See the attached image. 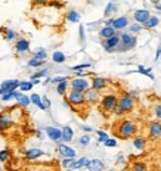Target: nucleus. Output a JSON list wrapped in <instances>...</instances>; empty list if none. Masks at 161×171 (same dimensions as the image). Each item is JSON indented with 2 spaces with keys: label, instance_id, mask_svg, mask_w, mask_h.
Returning <instances> with one entry per match:
<instances>
[{
  "label": "nucleus",
  "instance_id": "53",
  "mask_svg": "<svg viewBox=\"0 0 161 171\" xmlns=\"http://www.w3.org/2000/svg\"><path fill=\"white\" fill-rule=\"evenodd\" d=\"M121 161H124V156H123V155H120L118 156V162H121Z\"/></svg>",
  "mask_w": 161,
  "mask_h": 171
},
{
  "label": "nucleus",
  "instance_id": "56",
  "mask_svg": "<svg viewBox=\"0 0 161 171\" xmlns=\"http://www.w3.org/2000/svg\"><path fill=\"white\" fill-rule=\"evenodd\" d=\"M37 2H40V3H43V2H44V0H37Z\"/></svg>",
  "mask_w": 161,
  "mask_h": 171
},
{
  "label": "nucleus",
  "instance_id": "33",
  "mask_svg": "<svg viewBox=\"0 0 161 171\" xmlns=\"http://www.w3.org/2000/svg\"><path fill=\"white\" fill-rule=\"evenodd\" d=\"M43 64H44V60L37 59V58H33V59H30L27 62V65H28L30 68H39V67H42Z\"/></svg>",
  "mask_w": 161,
  "mask_h": 171
},
{
  "label": "nucleus",
  "instance_id": "3",
  "mask_svg": "<svg viewBox=\"0 0 161 171\" xmlns=\"http://www.w3.org/2000/svg\"><path fill=\"white\" fill-rule=\"evenodd\" d=\"M102 109L107 112H114V109L118 106V99H117V96H114V94H105L103 97H102Z\"/></svg>",
  "mask_w": 161,
  "mask_h": 171
},
{
  "label": "nucleus",
  "instance_id": "31",
  "mask_svg": "<svg viewBox=\"0 0 161 171\" xmlns=\"http://www.w3.org/2000/svg\"><path fill=\"white\" fill-rule=\"evenodd\" d=\"M127 28H129V33H132V34H137V33H140V31L144 30V25L137 22V24H130Z\"/></svg>",
  "mask_w": 161,
  "mask_h": 171
},
{
  "label": "nucleus",
  "instance_id": "51",
  "mask_svg": "<svg viewBox=\"0 0 161 171\" xmlns=\"http://www.w3.org/2000/svg\"><path fill=\"white\" fill-rule=\"evenodd\" d=\"M161 56V46H158V49H157V53H155V60H158Z\"/></svg>",
  "mask_w": 161,
  "mask_h": 171
},
{
  "label": "nucleus",
  "instance_id": "49",
  "mask_svg": "<svg viewBox=\"0 0 161 171\" xmlns=\"http://www.w3.org/2000/svg\"><path fill=\"white\" fill-rule=\"evenodd\" d=\"M114 114H115L117 117H120V115H123V114H124V111H123V109H121L120 106H117V108L114 109Z\"/></svg>",
  "mask_w": 161,
  "mask_h": 171
},
{
  "label": "nucleus",
  "instance_id": "1",
  "mask_svg": "<svg viewBox=\"0 0 161 171\" xmlns=\"http://www.w3.org/2000/svg\"><path fill=\"white\" fill-rule=\"evenodd\" d=\"M115 133H117V136L121 137V139H130V137H133L136 133H137V126H136L133 121L124 120L118 124Z\"/></svg>",
  "mask_w": 161,
  "mask_h": 171
},
{
  "label": "nucleus",
  "instance_id": "5",
  "mask_svg": "<svg viewBox=\"0 0 161 171\" xmlns=\"http://www.w3.org/2000/svg\"><path fill=\"white\" fill-rule=\"evenodd\" d=\"M118 106L124 111V114L126 112H132L133 108H135V99H133V96L132 94H123L118 99Z\"/></svg>",
  "mask_w": 161,
  "mask_h": 171
},
{
  "label": "nucleus",
  "instance_id": "47",
  "mask_svg": "<svg viewBox=\"0 0 161 171\" xmlns=\"http://www.w3.org/2000/svg\"><path fill=\"white\" fill-rule=\"evenodd\" d=\"M78 33H80V43H84L86 35H84V27L83 25L78 27Z\"/></svg>",
  "mask_w": 161,
  "mask_h": 171
},
{
  "label": "nucleus",
  "instance_id": "26",
  "mask_svg": "<svg viewBox=\"0 0 161 171\" xmlns=\"http://www.w3.org/2000/svg\"><path fill=\"white\" fill-rule=\"evenodd\" d=\"M115 9H117V5H115V2H110L108 5H107V8H105V12H103V16L105 18H110L114 12H115Z\"/></svg>",
  "mask_w": 161,
  "mask_h": 171
},
{
  "label": "nucleus",
  "instance_id": "30",
  "mask_svg": "<svg viewBox=\"0 0 161 171\" xmlns=\"http://www.w3.org/2000/svg\"><path fill=\"white\" fill-rule=\"evenodd\" d=\"M67 19L69 22H78L80 21V13L77 10H69L67 13Z\"/></svg>",
  "mask_w": 161,
  "mask_h": 171
},
{
  "label": "nucleus",
  "instance_id": "36",
  "mask_svg": "<svg viewBox=\"0 0 161 171\" xmlns=\"http://www.w3.org/2000/svg\"><path fill=\"white\" fill-rule=\"evenodd\" d=\"M132 168H133V171H146V164L137 161V162H133Z\"/></svg>",
  "mask_w": 161,
  "mask_h": 171
},
{
  "label": "nucleus",
  "instance_id": "29",
  "mask_svg": "<svg viewBox=\"0 0 161 171\" xmlns=\"http://www.w3.org/2000/svg\"><path fill=\"white\" fill-rule=\"evenodd\" d=\"M19 94H21V92H17V90H10V92H8V93L2 94V100H3V102H8V100L13 99V97L17 99Z\"/></svg>",
  "mask_w": 161,
  "mask_h": 171
},
{
  "label": "nucleus",
  "instance_id": "17",
  "mask_svg": "<svg viewBox=\"0 0 161 171\" xmlns=\"http://www.w3.org/2000/svg\"><path fill=\"white\" fill-rule=\"evenodd\" d=\"M117 34V30L114 28V27H103L101 28V31H99V35H101L102 40H105V38H110L112 35Z\"/></svg>",
  "mask_w": 161,
  "mask_h": 171
},
{
  "label": "nucleus",
  "instance_id": "32",
  "mask_svg": "<svg viewBox=\"0 0 161 171\" xmlns=\"http://www.w3.org/2000/svg\"><path fill=\"white\" fill-rule=\"evenodd\" d=\"M33 87H34V83H33V81H21V84H19V89H21V92H22V93L30 92Z\"/></svg>",
  "mask_w": 161,
  "mask_h": 171
},
{
  "label": "nucleus",
  "instance_id": "44",
  "mask_svg": "<svg viewBox=\"0 0 161 171\" xmlns=\"http://www.w3.org/2000/svg\"><path fill=\"white\" fill-rule=\"evenodd\" d=\"M62 81H68V78L67 77H55V78H52L51 80L52 84H59V83H62Z\"/></svg>",
  "mask_w": 161,
  "mask_h": 171
},
{
  "label": "nucleus",
  "instance_id": "34",
  "mask_svg": "<svg viewBox=\"0 0 161 171\" xmlns=\"http://www.w3.org/2000/svg\"><path fill=\"white\" fill-rule=\"evenodd\" d=\"M67 87H68V81H62L59 84H56V93L64 96V94L67 93Z\"/></svg>",
  "mask_w": 161,
  "mask_h": 171
},
{
  "label": "nucleus",
  "instance_id": "50",
  "mask_svg": "<svg viewBox=\"0 0 161 171\" xmlns=\"http://www.w3.org/2000/svg\"><path fill=\"white\" fill-rule=\"evenodd\" d=\"M114 19H115V18H108V19L105 21V27H112V24H114Z\"/></svg>",
  "mask_w": 161,
  "mask_h": 171
},
{
  "label": "nucleus",
  "instance_id": "2",
  "mask_svg": "<svg viewBox=\"0 0 161 171\" xmlns=\"http://www.w3.org/2000/svg\"><path fill=\"white\" fill-rule=\"evenodd\" d=\"M120 38H121V43L118 44V47L115 49V52H127L132 50L136 46V35H133L132 33H121L120 34Z\"/></svg>",
  "mask_w": 161,
  "mask_h": 171
},
{
  "label": "nucleus",
  "instance_id": "7",
  "mask_svg": "<svg viewBox=\"0 0 161 171\" xmlns=\"http://www.w3.org/2000/svg\"><path fill=\"white\" fill-rule=\"evenodd\" d=\"M69 86H71V89H74V90H80V92H87L90 87H92V83L90 81H87L86 78H73L71 81H69Z\"/></svg>",
  "mask_w": 161,
  "mask_h": 171
},
{
  "label": "nucleus",
  "instance_id": "45",
  "mask_svg": "<svg viewBox=\"0 0 161 171\" xmlns=\"http://www.w3.org/2000/svg\"><path fill=\"white\" fill-rule=\"evenodd\" d=\"M8 158H9V151H6V149L0 151V161H2V162H5Z\"/></svg>",
  "mask_w": 161,
  "mask_h": 171
},
{
  "label": "nucleus",
  "instance_id": "48",
  "mask_svg": "<svg viewBox=\"0 0 161 171\" xmlns=\"http://www.w3.org/2000/svg\"><path fill=\"white\" fill-rule=\"evenodd\" d=\"M42 99H43V103H44V106H46V109H47V108H51V99H49L47 96H43Z\"/></svg>",
  "mask_w": 161,
  "mask_h": 171
},
{
  "label": "nucleus",
  "instance_id": "16",
  "mask_svg": "<svg viewBox=\"0 0 161 171\" xmlns=\"http://www.w3.org/2000/svg\"><path fill=\"white\" fill-rule=\"evenodd\" d=\"M15 50L18 53H25V52L30 50V43L27 42L25 38H19L17 43H15Z\"/></svg>",
  "mask_w": 161,
  "mask_h": 171
},
{
  "label": "nucleus",
  "instance_id": "18",
  "mask_svg": "<svg viewBox=\"0 0 161 171\" xmlns=\"http://www.w3.org/2000/svg\"><path fill=\"white\" fill-rule=\"evenodd\" d=\"M42 155H44L42 149H28L25 152V158L27 159H30V161H33V159H37V158H40Z\"/></svg>",
  "mask_w": 161,
  "mask_h": 171
},
{
  "label": "nucleus",
  "instance_id": "6",
  "mask_svg": "<svg viewBox=\"0 0 161 171\" xmlns=\"http://www.w3.org/2000/svg\"><path fill=\"white\" fill-rule=\"evenodd\" d=\"M121 43V38H120V34H115L110 37V38H105L102 40V47L105 49V52H115V49L118 47V44Z\"/></svg>",
  "mask_w": 161,
  "mask_h": 171
},
{
  "label": "nucleus",
  "instance_id": "13",
  "mask_svg": "<svg viewBox=\"0 0 161 171\" xmlns=\"http://www.w3.org/2000/svg\"><path fill=\"white\" fill-rule=\"evenodd\" d=\"M129 25H130V24H129V18L127 16L115 18V19H114V24H112V27H114L117 31H121V30L127 28Z\"/></svg>",
  "mask_w": 161,
  "mask_h": 171
},
{
  "label": "nucleus",
  "instance_id": "15",
  "mask_svg": "<svg viewBox=\"0 0 161 171\" xmlns=\"http://www.w3.org/2000/svg\"><path fill=\"white\" fill-rule=\"evenodd\" d=\"M90 83H92V87L95 90H99V92L103 90V89H107V86H108V81L102 77H93V80Z\"/></svg>",
  "mask_w": 161,
  "mask_h": 171
},
{
  "label": "nucleus",
  "instance_id": "24",
  "mask_svg": "<svg viewBox=\"0 0 161 171\" xmlns=\"http://www.w3.org/2000/svg\"><path fill=\"white\" fill-rule=\"evenodd\" d=\"M90 161L92 159H87V158H80L78 161H74V164H73V170L74 168H83V167H89L90 165Z\"/></svg>",
  "mask_w": 161,
  "mask_h": 171
},
{
  "label": "nucleus",
  "instance_id": "21",
  "mask_svg": "<svg viewBox=\"0 0 161 171\" xmlns=\"http://www.w3.org/2000/svg\"><path fill=\"white\" fill-rule=\"evenodd\" d=\"M31 103H34L36 106H39L42 111H46V106H44V103H43V99L40 97V94H37V93L31 94Z\"/></svg>",
  "mask_w": 161,
  "mask_h": 171
},
{
  "label": "nucleus",
  "instance_id": "46",
  "mask_svg": "<svg viewBox=\"0 0 161 171\" xmlns=\"http://www.w3.org/2000/svg\"><path fill=\"white\" fill-rule=\"evenodd\" d=\"M154 114H155V117H157L158 120H161V103L155 105V108H154Z\"/></svg>",
  "mask_w": 161,
  "mask_h": 171
},
{
  "label": "nucleus",
  "instance_id": "19",
  "mask_svg": "<svg viewBox=\"0 0 161 171\" xmlns=\"http://www.w3.org/2000/svg\"><path fill=\"white\" fill-rule=\"evenodd\" d=\"M105 168V164L102 162L101 159H92L90 161V165L87 167L89 171H102Z\"/></svg>",
  "mask_w": 161,
  "mask_h": 171
},
{
  "label": "nucleus",
  "instance_id": "54",
  "mask_svg": "<svg viewBox=\"0 0 161 171\" xmlns=\"http://www.w3.org/2000/svg\"><path fill=\"white\" fill-rule=\"evenodd\" d=\"M149 2H152L154 5H157V3H158V2H160V0H149Z\"/></svg>",
  "mask_w": 161,
  "mask_h": 171
},
{
  "label": "nucleus",
  "instance_id": "28",
  "mask_svg": "<svg viewBox=\"0 0 161 171\" xmlns=\"http://www.w3.org/2000/svg\"><path fill=\"white\" fill-rule=\"evenodd\" d=\"M151 71H152V68H145L144 65H139V67H137V71H136V72H140V74L146 75L148 78H151V80H155V77H154V74L151 72Z\"/></svg>",
  "mask_w": 161,
  "mask_h": 171
},
{
  "label": "nucleus",
  "instance_id": "42",
  "mask_svg": "<svg viewBox=\"0 0 161 171\" xmlns=\"http://www.w3.org/2000/svg\"><path fill=\"white\" fill-rule=\"evenodd\" d=\"M103 145L107 146V147H115V146H117V140H115V139H110V137H108V139L103 142Z\"/></svg>",
  "mask_w": 161,
  "mask_h": 171
},
{
  "label": "nucleus",
  "instance_id": "39",
  "mask_svg": "<svg viewBox=\"0 0 161 171\" xmlns=\"http://www.w3.org/2000/svg\"><path fill=\"white\" fill-rule=\"evenodd\" d=\"M96 133H98V143H103L107 139H108V134L105 133V131H101V130H96Z\"/></svg>",
  "mask_w": 161,
  "mask_h": 171
},
{
  "label": "nucleus",
  "instance_id": "27",
  "mask_svg": "<svg viewBox=\"0 0 161 171\" xmlns=\"http://www.w3.org/2000/svg\"><path fill=\"white\" fill-rule=\"evenodd\" d=\"M17 100H18V105H19V106H28V105L31 103V97H28L27 94L21 93L17 97Z\"/></svg>",
  "mask_w": 161,
  "mask_h": 171
},
{
  "label": "nucleus",
  "instance_id": "57",
  "mask_svg": "<svg viewBox=\"0 0 161 171\" xmlns=\"http://www.w3.org/2000/svg\"><path fill=\"white\" fill-rule=\"evenodd\" d=\"M160 5H161V0H160Z\"/></svg>",
  "mask_w": 161,
  "mask_h": 171
},
{
  "label": "nucleus",
  "instance_id": "41",
  "mask_svg": "<svg viewBox=\"0 0 161 171\" xmlns=\"http://www.w3.org/2000/svg\"><path fill=\"white\" fill-rule=\"evenodd\" d=\"M74 158H64V161H62V167H65V168H73V164H74Z\"/></svg>",
  "mask_w": 161,
  "mask_h": 171
},
{
  "label": "nucleus",
  "instance_id": "12",
  "mask_svg": "<svg viewBox=\"0 0 161 171\" xmlns=\"http://www.w3.org/2000/svg\"><path fill=\"white\" fill-rule=\"evenodd\" d=\"M149 136L152 139H161V122L160 121H152L149 124Z\"/></svg>",
  "mask_w": 161,
  "mask_h": 171
},
{
  "label": "nucleus",
  "instance_id": "58",
  "mask_svg": "<svg viewBox=\"0 0 161 171\" xmlns=\"http://www.w3.org/2000/svg\"><path fill=\"white\" fill-rule=\"evenodd\" d=\"M0 122H2V120H0Z\"/></svg>",
  "mask_w": 161,
  "mask_h": 171
},
{
  "label": "nucleus",
  "instance_id": "23",
  "mask_svg": "<svg viewBox=\"0 0 161 171\" xmlns=\"http://www.w3.org/2000/svg\"><path fill=\"white\" fill-rule=\"evenodd\" d=\"M52 60H53L55 64H64V62L67 60V56H65L62 52L56 50V52H53V55H52Z\"/></svg>",
  "mask_w": 161,
  "mask_h": 171
},
{
  "label": "nucleus",
  "instance_id": "11",
  "mask_svg": "<svg viewBox=\"0 0 161 171\" xmlns=\"http://www.w3.org/2000/svg\"><path fill=\"white\" fill-rule=\"evenodd\" d=\"M19 84H21V81H18V80H6V81L2 83L0 89L3 90V94H5L10 90H15L17 87H19Z\"/></svg>",
  "mask_w": 161,
  "mask_h": 171
},
{
  "label": "nucleus",
  "instance_id": "4",
  "mask_svg": "<svg viewBox=\"0 0 161 171\" xmlns=\"http://www.w3.org/2000/svg\"><path fill=\"white\" fill-rule=\"evenodd\" d=\"M67 99H68V103L76 105V106H80V105H83V103L86 102V94H84V92L71 89L69 93H68V96H67Z\"/></svg>",
  "mask_w": 161,
  "mask_h": 171
},
{
  "label": "nucleus",
  "instance_id": "14",
  "mask_svg": "<svg viewBox=\"0 0 161 171\" xmlns=\"http://www.w3.org/2000/svg\"><path fill=\"white\" fill-rule=\"evenodd\" d=\"M84 94H86V102L96 103L99 100V90H95L93 87H90L87 92H84Z\"/></svg>",
  "mask_w": 161,
  "mask_h": 171
},
{
  "label": "nucleus",
  "instance_id": "52",
  "mask_svg": "<svg viewBox=\"0 0 161 171\" xmlns=\"http://www.w3.org/2000/svg\"><path fill=\"white\" fill-rule=\"evenodd\" d=\"M83 130H84L86 133H90V131H93V128H92V127H87V126H83Z\"/></svg>",
  "mask_w": 161,
  "mask_h": 171
},
{
  "label": "nucleus",
  "instance_id": "25",
  "mask_svg": "<svg viewBox=\"0 0 161 171\" xmlns=\"http://www.w3.org/2000/svg\"><path fill=\"white\" fill-rule=\"evenodd\" d=\"M133 146L137 151H144L145 146H146V140H145L144 137H135L133 139Z\"/></svg>",
  "mask_w": 161,
  "mask_h": 171
},
{
  "label": "nucleus",
  "instance_id": "9",
  "mask_svg": "<svg viewBox=\"0 0 161 171\" xmlns=\"http://www.w3.org/2000/svg\"><path fill=\"white\" fill-rule=\"evenodd\" d=\"M133 18H135L136 22H139V24L144 25L145 22L151 18V13H149L148 9H139V10H136L135 13H133Z\"/></svg>",
  "mask_w": 161,
  "mask_h": 171
},
{
  "label": "nucleus",
  "instance_id": "35",
  "mask_svg": "<svg viewBox=\"0 0 161 171\" xmlns=\"http://www.w3.org/2000/svg\"><path fill=\"white\" fill-rule=\"evenodd\" d=\"M47 74H49V69H47V68H43L42 71H39V72L33 74V75H31V80H39V78H42V77H46Z\"/></svg>",
  "mask_w": 161,
  "mask_h": 171
},
{
  "label": "nucleus",
  "instance_id": "8",
  "mask_svg": "<svg viewBox=\"0 0 161 171\" xmlns=\"http://www.w3.org/2000/svg\"><path fill=\"white\" fill-rule=\"evenodd\" d=\"M46 134L53 142H59V140H62V128L49 126V127H46Z\"/></svg>",
  "mask_w": 161,
  "mask_h": 171
},
{
  "label": "nucleus",
  "instance_id": "55",
  "mask_svg": "<svg viewBox=\"0 0 161 171\" xmlns=\"http://www.w3.org/2000/svg\"><path fill=\"white\" fill-rule=\"evenodd\" d=\"M2 94H3V90H2V89H0V96H2Z\"/></svg>",
  "mask_w": 161,
  "mask_h": 171
},
{
  "label": "nucleus",
  "instance_id": "22",
  "mask_svg": "<svg viewBox=\"0 0 161 171\" xmlns=\"http://www.w3.org/2000/svg\"><path fill=\"white\" fill-rule=\"evenodd\" d=\"M160 24V19H158V16H152L151 15V18L146 21L144 24V28H148V30H152V28H155V27Z\"/></svg>",
  "mask_w": 161,
  "mask_h": 171
},
{
  "label": "nucleus",
  "instance_id": "20",
  "mask_svg": "<svg viewBox=\"0 0 161 171\" xmlns=\"http://www.w3.org/2000/svg\"><path fill=\"white\" fill-rule=\"evenodd\" d=\"M73 137H74V130L71 127H68V126H65L62 128V142H71Z\"/></svg>",
  "mask_w": 161,
  "mask_h": 171
},
{
  "label": "nucleus",
  "instance_id": "40",
  "mask_svg": "<svg viewBox=\"0 0 161 171\" xmlns=\"http://www.w3.org/2000/svg\"><path fill=\"white\" fill-rule=\"evenodd\" d=\"M15 38V31L13 30H6L5 31V40L6 42H12Z\"/></svg>",
  "mask_w": 161,
  "mask_h": 171
},
{
  "label": "nucleus",
  "instance_id": "10",
  "mask_svg": "<svg viewBox=\"0 0 161 171\" xmlns=\"http://www.w3.org/2000/svg\"><path fill=\"white\" fill-rule=\"evenodd\" d=\"M58 152L64 158H76V155H77L74 147H71V146H68V145H64V143L58 146Z\"/></svg>",
  "mask_w": 161,
  "mask_h": 171
},
{
  "label": "nucleus",
  "instance_id": "43",
  "mask_svg": "<svg viewBox=\"0 0 161 171\" xmlns=\"http://www.w3.org/2000/svg\"><path fill=\"white\" fill-rule=\"evenodd\" d=\"M90 67H92V64H89V62H87V64H80V65H76V67H73V71H78V69H86V68H90Z\"/></svg>",
  "mask_w": 161,
  "mask_h": 171
},
{
  "label": "nucleus",
  "instance_id": "37",
  "mask_svg": "<svg viewBox=\"0 0 161 171\" xmlns=\"http://www.w3.org/2000/svg\"><path fill=\"white\" fill-rule=\"evenodd\" d=\"M34 58L44 60L46 58H47V53H46V50H44V49H39V50L34 52Z\"/></svg>",
  "mask_w": 161,
  "mask_h": 171
},
{
  "label": "nucleus",
  "instance_id": "38",
  "mask_svg": "<svg viewBox=\"0 0 161 171\" xmlns=\"http://www.w3.org/2000/svg\"><path fill=\"white\" fill-rule=\"evenodd\" d=\"M78 143H80V146H83V147H87V146L90 145V137L81 136L80 139H78Z\"/></svg>",
  "mask_w": 161,
  "mask_h": 171
}]
</instances>
